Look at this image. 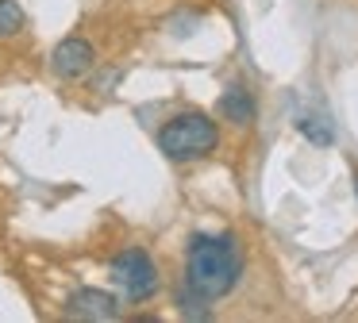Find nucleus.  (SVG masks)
I'll use <instances>...</instances> for the list:
<instances>
[{
  "instance_id": "obj_2",
  "label": "nucleus",
  "mask_w": 358,
  "mask_h": 323,
  "mask_svg": "<svg viewBox=\"0 0 358 323\" xmlns=\"http://www.w3.org/2000/svg\"><path fill=\"white\" fill-rule=\"evenodd\" d=\"M220 146V127L208 112H181L158 127V150L170 162H201Z\"/></svg>"
},
{
  "instance_id": "obj_7",
  "label": "nucleus",
  "mask_w": 358,
  "mask_h": 323,
  "mask_svg": "<svg viewBox=\"0 0 358 323\" xmlns=\"http://www.w3.org/2000/svg\"><path fill=\"white\" fill-rule=\"evenodd\" d=\"M296 131L316 146H331L335 143V127L324 120V115H301V120H296Z\"/></svg>"
},
{
  "instance_id": "obj_1",
  "label": "nucleus",
  "mask_w": 358,
  "mask_h": 323,
  "mask_svg": "<svg viewBox=\"0 0 358 323\" xmlns=\"http://www.w3.org/2000/svg\"><path fill=\"white\" fill-rule=\"evenodd\" d=\"M243 281V250L235 235H193L185 246V289L212 300H224Z\"/></svg>"
},
{
  "instance_id": "obj_10",
  "label": "nucleus",
  "mask_w": 358,
  "mask_h": 323,
  "mask_svg": "<svg viewBox=\"0 0 358 323\" xmlns=\"http://www.w3.org/2000/svg\"><path fill=\"white\" fill-rule=\"evenodd\" d=\"M355 192H358V166H355Z\"/></svg>"
},
{
  "instance_id": "obj_5",
  "label": "nucleus",
  "mask_w": 358,
  "mask_h": 323,
  "mask_svg": "<svg viewBox=\"0 0 358 323\" xmlns=\"http://www.w3.org/2000/svg\"><path fill=\"white\" fill-rule=\"evenodd\" d=\"M66 315H73V320H120V300L104 289H78L66 300Z\"/></svg>"
},
{
  "instance_id": "obj_8",
  "label": "nucleus",
  "mask_w": 358,
  "mask_h": 323,
  "mask_svg": "<svg viewBox=\"0 0 358 323\" xmlns=\"http://www.w3.org/2000/svg\"><path fill=\"white\" fill-rule=\"evenodd\" d=\"M24 27H27L24 8H20L16 0H0V43H4V38H16Z\"/></svg>"
},
{
  "instance_id": "obj_4",
  "label": "nucleus",
  "mask_w": 358,
  "mask_h": 323,
  "mask_svg": "<svg viewBox=\"0 0 358 323\" xmlns=\"http://www.w3.org/2000/svg\"><path fill=\"white\" fill-rule=\"evenodd\" d=\"M96 66V46L89 43L85 35H70L62 38V43L55 46V54H50V69H55L62 81H81V77H89Z\"/></svg>"
},
{
  "instance_id": "obj_6",
  "label": "nucleus",
  "mask_w": 358,
  "mask_h": 323,
  "mask_svg": "<svg viewBox=\"0 0 358 323\" xmlns=\"http://www.w3.org/2000/svg\"><path fill=\"white\" fill-rule=\"evenodd\" d=\"M216 112L224 115L227 123L250 127V123H255V115H258V108H255V96H250L243 85H227L224 96H220V104H216Z\"/></svg>"
},
{
  "instance_id": "obj_3",
  "label": "nucleus",
  "mask_w": 358,
  "mask_h": 323,
  "mask_svg": "<svg viewBox=\"0 0 358 323\" xmlns=\"http://www.w3.org/2000/svg\"><path fill=\"white\" fill-rule=\"evenodd\" d=\"M108 273H112V285H116L131 304H143V300H150L158 289H162L158 261L150 258V250H143V246H127V250H120L116 258H112Z\"/></svg>"
},
{
  "instance_id": "obj_9",
  "label": "nucleus",
  "mask_w": 358,
  "mask_h": 323,
  "mask_svg": "<svg viewBox=\"0 0 358 323\" xmlns=\"http://www.w3.org/2000/svg\"><path fill=\"white\" fill-rule=\"evenodd\" d=\"M178 312L185 315V320H208V300L204 296H196V292H189L185 285L178 289Z\"/></svg>"
}]
</instances>
